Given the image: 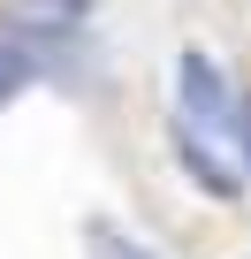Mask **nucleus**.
<instances>
[{"mask_svg":"<svg viewBox=\"0 0 251 259\" xmlns=\"http://www.w3.org/2000/svg\"><path fill=\"white\" fill-rule=\"evenodd\" d=\"M84 251H91V259H160V251H145L137 236H122L114 221H91V229H84Z\"/></svg>","mask_w":251,"mask_h":259,"instance_id":"obj_5","label":"nucleus"},{"mask_svg":"<svg viewBox=\"0 0 251 259\" xmlns=\"http://www.w3.org/2000/svg\"><path fill=\"white\" fill-rule=\"evenodd\" d=\"M91 8L99 0H0V38L23 46L31 61H54V54H69L84 38Z\"/></svg>","mask_w":251,"mask_h":259,"instance_id":"obj_1","label":"nucleus"},{"mask_svg":"<svg viewBox=\"0 0 251 259\" xmlns=\"http://www.w3.org/2000/svg\"><path fill=\"white\" fill-rule=\"evenodd\" d=\"M31 84H38V61H31L23 46H8V38H0V107H16Z\"/></svg>","mask_w":251,"mask_h":259,"instance_id":"obj_4","label":"nucleus"},{"mask_svg":"<svg viewBox=\"0 0 251 259\" xmlns=\"http://www.w3.org/2000/svg\"><path fill=\"white\" fill-rule=\"evenodd\" d=\"M175 160H183V176H190L198 191H213L221 206L243 191V176H236V168H221V160L206 153V138H198V130H183V122H175Z\"/></svg>","mask_w":251,"mask_h":259,"instance_id":"obj_3","label":"nucleus"},{"mask_svg":"<svg viewBox=\"0 0 251 259\" xmlns=\"http://www.w3.org/2000/svg\"><path fill=\"white\" fill-rule=\"evenodd\" d=\"M175 84H183V130H213V138H236V114H243V99L228 92V76H221V61L213 54H183L175 61Z\"/></svg>","mask_w":251,"mask_h":259,"instance_id":"obj_2","label":"nucleus"},{"mask_svg":"<svg viewBox=\"0 0 251 259\" xmlns=\"http://www.w3.org/2000/svg\"><path fill=\"white\" fill-rule=\"evenodd\" d=\"M236 153H243V176H251V99H243V114H236Z\"/></svg>","mask_w":251,"mask_h":259,"instance_id":"obj_6","label":"nucleus"}]
</instances>
